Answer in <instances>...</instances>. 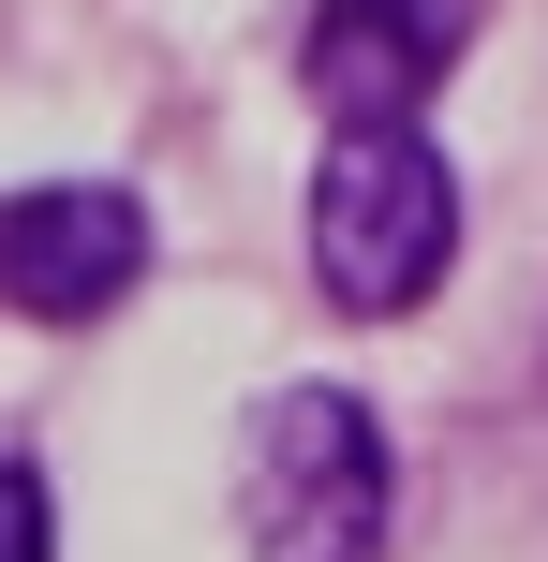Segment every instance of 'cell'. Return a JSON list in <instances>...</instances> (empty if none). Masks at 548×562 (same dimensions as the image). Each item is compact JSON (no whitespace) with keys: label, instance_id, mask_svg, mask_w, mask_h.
<instances>
[{"label":"cell","instance_id":"1","mask_svg":"<svg viewBox=\"0 0 548 562\" xmlns=\"http://www.w3.org/2000/svg\"><path fill=\"white\" fill-rule=\"evenodd\" d=\"M460 267V178L415 119H356L312 164V296L342 326H401Z\"/></svg>","mask_w":548,"mask_h":562},{"label":"cell","instance_id":"2","mask_svg":"<svg viewBox=\"0 0 548 562\" xmlns=\"http://www.w3.org/2000/svg\"><path fill=\"white\" fill-rule=\"evenodd\" d=\"M401 459L356 385H282L237 415V548L253 562H385Z\"/></svg>","mask_w":548,"mask_h":562},{"label":"cell","instance_id":"3","mask_svg":"<svg viewBox=\"0 0 548 562\" xmlns=\"http://www.w3.org/2000/svg\"><path fill=\"white\" fill-rule=\"evenodd\" d=\"M474 15H490V0H312V30H297V89L326 104V134H356V119H415V104L474 59Z\"/></svg>","mask_w":548,"mask_h":562},{"label":"cell","instance_id":"4","mask_svg":"<svg viewBox=\"0 0 548 562\" xmlns=\"http://www.w3.org/2000/svg\"><path fill=\"white\" fill-rule=\"evenodd\" d=\"M134 281H148V207L119 178H45L0 207V296L30 326H104Z\"/></svg>","mask_w":548,"mask_h":562},{"label":"cell","instance_id":"5","mask_svg":"<svg viewBox=\"0 0 548 562\" xmlns=\"http://www.w3.org/2000/svg\"><path fill=\"white\" fill-rule=\"evenodd\" d=\"M0 562H59V504L30 459H0Z\"/></svg>","mask_w":548,"mask_h":562}]
</instances>
